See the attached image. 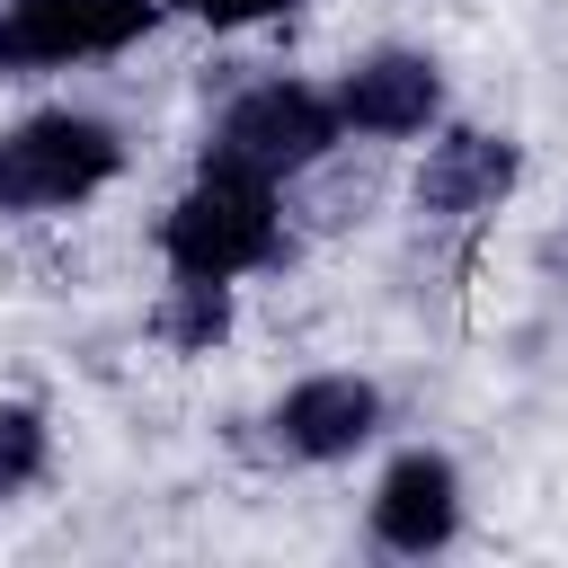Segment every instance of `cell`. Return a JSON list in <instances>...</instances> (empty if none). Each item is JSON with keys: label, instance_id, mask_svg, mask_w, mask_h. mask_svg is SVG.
<instances>
[{"label": "cell", "instance_id": "obj_1", "mask_svg": "<svg viewBox=\"0 0 568 568\" xmlns=\"http://www.w3.org/2000/svg\"><path fill=\"white\" fill-rule=\"evenodd\" d=\"M284 248H293L284 186L275 178H248V169H222V160H195V178L160 213V266L169 275H195V284L266 275V266H284Z\"/></svg>", "mask_w": 568, "mask_h": 568}, {"label": "cell", "instance_id": "obj_2", "mask_svg": "<svg viewBox=\"0 0 568 568\" xmlns=\"http://www.w3.org/2000/svg\"><path fill=\"white\" fill-rule=\"evenodd\" d=\"M133 142L89 115V106H44L27 124L0 133V222H36V213H71L89 195H106L124 178Z\"/></svg>", "mask_w": 568, "mask_h": 568}, {"label": "cell", "instance_id": "obj_3", "mask_svg": "<svg viewBox=\"0 0 568 568\" xmlns=\"http://www.w3.org/2000/svg\"><path fill=\"white\" fill-rule=\"evenodd\" d=\"M337 142H346L337 98H328V89H311V80H284V71H275V80H248V89H240V98L213 115L204 160L293 186V178L328 169V160H337Z\"/></svg>", "mask_w": 568, "mask_h": 568}, {"label": "cell", "instance_id": "obj_4", "mask_svg": "<svg viewBox=\"0 0 568 568\" xmlns=\"http://www.w3.org/2000/svg\"><path fill=\"white\" fill-rule=\"evenodd\" d=\"M160 9L169 0H0V80L115 62L160 27Z\"/></svg>", "mask_w": 568, "mask_h": 568}, {"label": "cell", "instance_id": "obj_5", "mask_svg": "<svg viewBox=\"0 0 568 568\" xmlns=\"http://www.w3.org/2000/svg\"><path fill=\"white\" fill-rule=\"evenodd\" d=\"M390 426V399L373 373H302L275 408H266V444L302 470H328V462H355L373 435Z\"/></svg>", "mask_w": 568, "mask_h": 568}, {"label": "cell", "instance_id": "obj_6", "mask_svg": "<svg viewBox=\"0 0 568 568\" xmlns=\"http://www.w3.org/2000/svg\"><path fill=\"white\" fill-rule=\"evenodd\" d=\"M364 532H373V550H390V559H435V550H453V541H462V470H453V453H435V444L390 453L382 479H373Z\"/></svg>", "mask_w": 568, "mask_h": 568}, {"label": "cell", "instance_id": "obj_7", "mask_svg": "<svg viewBox=\"0 0 568 568\" xmlns=\"http://www.w3.org/2000/svg\"><path fill=\"white\" fill-rule=\"evenodd\" d=\"M328 98H337V115H346L355 142H417V133L444 124V71L417 44H382V53L346 62Z\"/></svg>", "mask_w": 568, "mask_h": 568}, {"label": "cell", "instance_id": "obj_8", "mask_svg": "<svg viewBox=\"0 0 568 568\" xmlns=\"http://www.w3.org/2000/svg\"><path fill=\"white\" fill-rule=\"evenodd\" d=\"M524 186V142L488 133V124H435L426 160H417V213L426 222H479Z\"/></svg>", "mask_w": 568, "mask_h": 568}, {"label": "cell", "instance_id": "obj_9", "mask_svg": "<svg viewBox=\"0 0 568 568\" xmlns=\"http://www.w3.org/2000/svg\"><path fill=\"white\" fill-rule=\"evenodd\" d=\"M44 470H53V417L36 399H0V506L44 488Z\"/></svg>", "mask_w": 568, "mask_h": 568}, {"label": "cell", "instance_id": "obj_10", "mask_svg": "<svg viewBox=\"0 0 568 568\" xmlns=\"http://www.w3.org/2000/svg\"><path fill=\"white\" fill-rule=\"evenodd\" d=\"M222 328H231V284H195V275H169V302H160V337H169L178 355H204Z\"/></svg>", "mask_w": 568, "mask_h": 568}, {"label": "cell", "instance_id": "obj_11", "mask_svg": "<svg viewBox=\"0 0 568 568\" xmlns=\"http://www.w3.org/2000/svg\"><path fill=\"white\" fill-rule=\"evenodd\" d=\"M169 9H186V18H195V27H213V36H240V27L293 18V9H311V0H169Z\"/></svg>", "mask_w": 568, "mask_h": 568}]
</instances>
